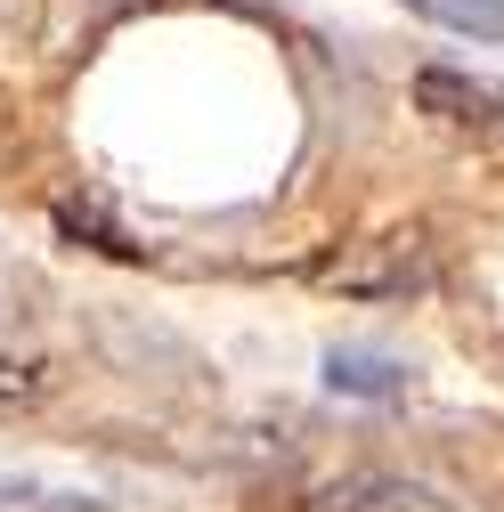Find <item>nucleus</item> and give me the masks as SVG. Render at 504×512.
<instances>
[{"label":"nucleus","instance_id":"obj_1","mask_svg":"<svg viewBox=\"0 0 504 512\" xmlns=\"http://www.w3.org/2000/svg\"><path fill=\"white\" fill-rule=\"evenodd\" d=\"M415 106H423L431 122H448V131H464V139H504V98H496L488 82H472V74L423 66V74H415Z\"/></svg>","mask_w":504,"mask_h":512},{"label":"nucleus","instance_id":"obj_3","mask_svg":"<svg viewBox=\"0 0 504 512\" xmlns=\"http://www.w3.org/2000/svg\"><path fill=\"white\" fill-rule=\"evenodd\" d=\"M407 382H415V366L391 350H358V342L326 350V391H342V399H399Z\"/></svg>","mask_w":504,"mask_h":512},{"label":"nucleus","instance_id":"obj_5","mask_svg":"<svg viewBox=\"0 0 504 512\" xmlns=\"http://www.w3.org/2000/svg\"><path fill=\"white\" fill-rule=\"evenodd\" d=\"M399 9L464 41H504V0H399Z\"/></svg>","mask_w":504,"mask_h":512},{"label":"nucleus","instance_id":"obj_2","mask_svg":"<svg viewBox=\"0 0 504 512\" xmlns=\"http://www.w3.org/2000/svg\"><path fill=\"white\" fill-rule=\"evenodd\" d=\"M309 512H439V496L407 472H342L309 496Z\"/></svg>","mask_w":504,"mask_h":512},{"label":"nucleus","instance_id":"obj_4","mask_svg":"<svg viewBox=\"0 0 504 512\" xmlns=\"http://www.w3.org/2000/svg\"><path fill=\"white\" fill-rule=\"evenodd\" d=\"M98 350H106V358H122V366L171 358L179 374H196V350H187L179 334H163V326H139V317H122V309H106V317H98Z\"/></svg>","mask_w":504,"mask_h":512},{"label":"nucleus","instance_id":"obj_6","mask_svg":"<svg viewBox=\"0 0 504 512\" xmlns=\"http://www.w3.org/2000/svg\"><path fill=\"white\" fill-rule=\"evenodd\" d=\"M0 512H98L90 496H66V488H41L25 472H0Z\"/></svg>","mask_w":504,"mask_h":512},{"label":"nucleus","instance_id":"obj_7","mask_svg":"<svg viewBox=\"0 0 504 512\" xmlns=\"http://www.w3.org/2000/svg\"><path fill=\"white\" fill-rule=\"evenodd\" d=\"M49 391H57L49 358H0V407H41Z\"/></svg>","mask_w":504,"mask_h":512}]
</instances>
